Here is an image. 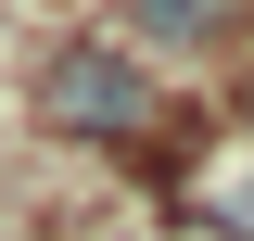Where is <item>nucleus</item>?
Segmentation results:
<instances>
[{
  "mask_svg": "<svg viewBox=\"0 0 254 241\" xmlns=\"http://www.w3.org/2000/svg\"><path fill=\"white\" fill-rule=\"evenodd\" d=\"M140 102H153V76H140V51H115V38H64V51L38 63V115H51L64 140H127Z\"/></svg>",
  "mask_w": 254,
  "mask_h": 241,
  "instance_id": "f257e3e1",
  "label": "nucleus"
},
{
  "mask_svg": "<svg viewBox=\"0 0 254 241\" xmlns=\"http://www.w3.org/2000/svg\"><path fill=\"white\" fill-rule=\"evenodd\" d=\"M127 26L153 38V51H203V38L229 26V0H127Z\"/></svg>",
  "mask_w": 254,
  "mask_h": 241,
  "instance_id": "f03ea898",
  "label": "nucleus"
},
{
  "mask_svg": "<svg viewBox=\"0 0 254 241\" xmlns=\"http://www.w3.org/2000/svg\"><path fill=\"white\" fill-rule=\"evenodd\" d=\"M216 229H229V241H254V178H242V190L216 203Z\"/></svg>",
  "mask_w": 254,
  "mask_h": 241,
  "instance_id": "7ed1b4c3",
  "label": "nucleus"
},
{
  "mask_svg": "<svg viewBox=\"0 0 254 241\" xmlns=\"http://www.w3.org/2000/svg\"><path fill=\"white\" fill-rule=\"evenodd\" d=\"M190 241H229V229H190Z\"/></svg>",
  "mask_w": 254,
  "mask_h": 241,
  "instance_id": "20e7f679",
  "label": "nucleus"
}]
</instances>
